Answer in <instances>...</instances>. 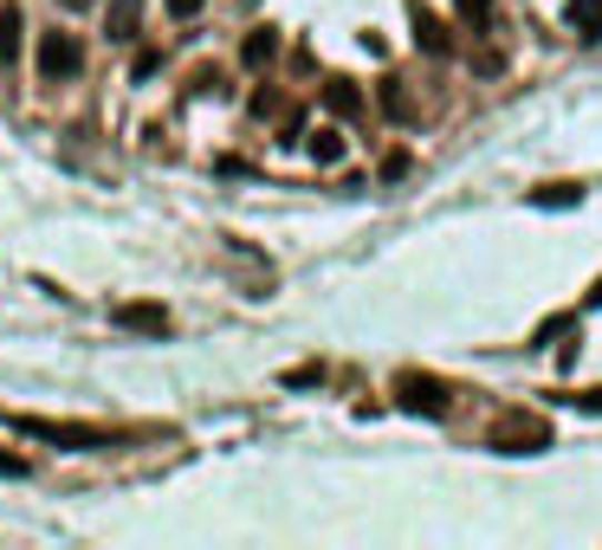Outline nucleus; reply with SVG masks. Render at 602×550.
<instances>
[{
  "label": "nucleus",
  "mask_w": 602,
  "mask_h": 550,
  "mask_svg": "<svg viewBox=\"0 0 602 550\" xmlns=\"http://www.w3.org/2000/svg\"><path fill=\"white\" fill-rule=\"evenodd\" d=\"M253 117H285V98L279 91H253Z\"/></svg>",
  "instance_id": "obj_17"
},
{
  "label": "nucleus",
  "mask_w": 602,
  "mask_h": 550,
  "mask_svg": "<svg viewBox=\"0 0 602 550\" xmlns=\"http://www.w3.org/2000/svg\"><path fill=\"white\" fill-rule=\"evenodd\" d=\"M409 20H414V39H421V52H448L453 33L441 27V13L428 7V0H409Z\"/></svg>",
  "instance_id": "obj_6"
},
{
  "label": "nucleus",
  "mask_w": 602,
  "mask_h": 550,
  "mask_svg": "<svg viewBox=\"0 0 602 550\" xmlns=\"http://www.w3.org/2000/svg\"><path fill=\"white\" fill-rule=\"evenodd\" d=\"M78 66H84V46H78V33H39V78H72Z\"/></svg>",
  "instance_id": "obj_4"
},
{
  "label": "nucleus",
  "mask_w": 602,
  "mask_h": 550,
  "mask_svg": "<svg viewBox=\"0 0 602 550\" xmlns=\"http://www.w3.org/2000/svg\"><path fill=\"white\" fill-rule=\"evenodd\" d=\"M111 318H117L123 330H137V337H169V330H175L169 304H155V298H123Z\"/></svg>",
  "instance_id": "obj_5"
},
{
  "label": "nucleus",
  "mask_w": 602,
  "mask_h": 550,
  "mask_svg": "<svg viewBox=\"0 0 602 550\" xmlns=\"http://www.w3.org/2000/svg\"><path fill=\"white\" fill-rule=\"evenodd\" d=\"M155 72H162V52H137V66H130V78L143 84V78H155Z\"/></svg>",
  "instance_id": "obj_19"
},
{
  "label": "nucleus",
  "mask_w": 602,
  "mask_h": 550,
  "mask_svg": "<svg viewBox=\"0 0 602 550\" xmlns=\"http://www.w3.org/2000/svg\"><path fill=\"white\" fill-rule=\"evenodd\" d=\"M583 201V188L576 182H544V188H531V208H576Z\"/></svg>",
  "instance_id": "obj_12"
},
{
  "label": "nucleus",
  "mask_w": 602,
  "mask_h": 550,
  "mask_svg": "<svg viewBox=\"0 0 602 550\" xmlns=\"http://www.w3.org/2000/svg\"><path fill=\"white\" fill-rule=\"evenodd\" d=\"M324 104H331V117H363V91H357L350 78H331V84H324Z\"/></svg>",
  "instance_id": "obj_10"
},
{
  "label": "nucleus",
  "mask_w": 602,
  "mask_h": 550,
  "mask_svg": "<svg viewBox=\"0 0 602 550\" xmlns=\"http://www.w3.org/2000/svg\"><path fill=\"white\" fill-rule=\"evenodd\" d=\"M7 428L27 440H52V447H72V453H98L111 447L104 428H84V421H46V414H7Z\"/></svg>",
  "instance_id": "obj_1"
},
{
  "label": "nucleus",
  "mask_w": 602,
  "mask_h": 550,
  "mask_svg": "<svg viewBox=\"0 0 602 550\" xmlns=\"http://www.w3.org/2000/svg\"><path fill=\"white\" fill-rule=\"evenodd\" d=\"M13 52H20V7L7 0L0 7V66H13Z\"/></svg>",
  "instance_id": "obj_13"
},
{
  "label": "nucleus",
  "mask_w": 602,
  "mask_h": 550,
  "mask_svg": "<svg viewBox=\"0 0 602 550\" xmlns=\"http://www.w3.org/2000/svg\"><path fill=\"white\" fill-rule=\"evenodd\" d=\"M564 20L576 27V39H602V0H564Z\"/></svg>",
  "instance_id": "obj_8"
},
{
  "label": "nucleus",
  "mask_w": 602,
  "mask_h": 550,
  "mask_svg": "<svg viewBox=\"0 0 602 550\" xmlns=\"http://www.w3.org/2000/svg\"><path fill=\"white\" fill-rule=\"evenodd\" d=\"M240 59H247L253 72H260V66H272V59H279V33H272V27H253V33H247V46H240Z\"/></svg>",
  "instance_id": "obj_9"
},
{
  "label": "nucleus",
  "mask_w": 602,
  "mask_h": 550,
  "mask_svg": "<svg viewBox=\"0 0 602 550\" xmlns=\"http://www.w3.org/2000/svg\"><path fill=\"white\" fill-rule=\"evenodd\" d=\"M59 7H91V0H59Z\"/></svg>",
  "instance_id": "obj_23"
},
{
  "label": "nucleus",
  "mask_w": 602,
  "mask_h": 550,
  "mask_svg": "<svg viewBox=\"0 0 602 550\" xmlns=\"http://www.w3.org/2000/svg\"><path fill=\"white\" fill-rule=\"evenodd\" d=\"M304 149H311V162H318V169H331V162H343V130H311Z\"/></svg>",
  "instance_id": "obj_11"
},
{
  "label": "nucleus",
  "mask_w": 602,
  "mask_h": 550,
  "mask_svg": "<svg viewBox=\"0 0 602 550\" xmlns=\"http://www.w3.org/2000/svg\"><path fill=\"white\" fill-rule=\"evenodd\" d=\"M137 27H143V0H111L104 33H111V39H137Z\"/></svg>",
  "instance_id": "obj_7"
},
{
  "label": "nucleus",
  "mask_w": 602,
  "mask_h": 550,
  "mask_svg": "<svg viewBox=\"0 0 602 550\" xmlns=\"http://www.w3.org/2000/svg\"><path fill=\"white\" fill-rule=\"evenodd\" d=\"M27 473H33L27 453H7V447H0V479H27Z\"/></svg>",
  "instance_id": "obj_18"
},
{
  "label": "nucleus",
  "mask_w": 602,
  "mask_h": 550,
  "mask_svg": "<svg viewBox=\"0 0 602 550\" xmlns=\"http://www.w3.org/2000/svg\"><path fill=\"white\" fill-rule=\"evenodd\" d=\"M492 453H544V447H558L551 440V421L544 414H531V408H505L499 421H492Z\"/></svg>",
  "instance_id": "obj_2"
},
{
  "label": "nucleus",
  "mask_w": 602,
  "mask_h": 550,
  "mask_svg": "<svg viewBox=\"0 0 602 550\" xmlns=\"http://www.w3.org/2000/svg\"><path fill=\"white\" fill-rule=\"evenodd\" d=\"M558 402H570V408H583V414H602V382L596 389H564Z\"/></svg>",
  "instance_id": "obj_15"
},
{
  "label": "nucleus",
  "mask_w": 602,
  "mask_h": 550,
  "mask_svg": "<svg viewBox=\"0 0 602 550\" xmlns=\"http://www.w3.org/2000/svg\"><path fill=\"white\" fill-rule=\"evenodd\" d=\"M382 176H389V182H395V176H409V156H402V149H389V156H382Z\"/></svg>",
  "instance_id": "obj_20"
},
{
  "label": "nucleus",
  "mask_w": 602,
  "mask_h": 550,
  "mask_svg": "<svg viewBox=\"0 0 602 550\" xmlns=\"http://www.w3.org/2000/svg\"><path fill=\"white\" fill-rule=\"evenodd\" d=\"M382 110H389V117H409V91H402V84H395V78H389V84H382Z\"/></svg>",
  "instance_id": "obj_16"
},
{
  "label": "nucleus",
  "mask_w": 602,
  "mask_h": 550,
  "mask_svg": "<svg viewBox=\"0 0 602 550\" xmlns=\"http://www.w3.org/2000/svg\"><path fill=\"white\" fill-rule=\"evenodd\" d=\"M583 304H590V311H596V304H602V279H596V286H590V292H583Z\"/></svg>",
  "instance_id": "obj_22"
},
{
  "label": "nucleus",
  "mask_w": 602,
  "mask_h": 550,
  "mask_svg": "<svg viewBox=\"0 0 602 550\" xmlns=\"http://www.w3.org/2000/svg\"><path fill=\"white\" fill-rule=\"evenodd\" d=\"M453 13H460L466 27H480V33L492 27V0H453Z\"/></svg>",
  "instance_id": "obj_14"
},
{
  "label": "nucleus",
  "mask_w": 602,
  "mask_h": 550,
  "mask_svg": "<svg viewBox=\"0 0 602 550\" xmlns=\"http://www.w3.org/2000/svg\"><path fill=\"white\" fill-rule=\"evenodd\" d=\"M395 408L441 421V414L453 408V389L441 382V376H428V369H402V376H395Z\"/></svg>",
  "instance_id": "obj_3"
},
{
  "label": "nucleus",
  "mask_w": 602,
  "mask_h": 550,
  "mask_svg": "<svg viewBox=\"0 0 602 550\" xmlns=\"http://www.w3.org/2000/svg\"><path fill=\"white\" fill-rule=\"evenodd\" d=\"M201 7H208V0H169V13H175V20H194Z\"/></svg>",
  "instance_id": "obj_21"
}]
</instances>
